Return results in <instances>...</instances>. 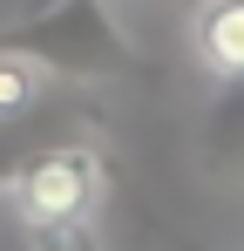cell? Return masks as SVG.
<instances>
[{
	"mask_svg": "<svg viewBox=\"0 0 244 251\" xmlns=\"http://www.w3.org/2000/svg\"><path fill=\"white\" fill-rule=\"evenodd\" d=\"M197 170L217 190H244V75L210 82V102L197 116Z\"/></svg>",
	"mask_w": 244,
	"mask_h": 251,
	"instance_id": "obj_3",
	"label": "cell"
},
{
	"mask_svg": "<svg viewBox=\"0 0 244 251\" xmlns=\"http://www.w3.org/2000/svg\"><path fill=\"white\" fill-rule=\"evenodd\" d=\"M190 54L210 82L244 75V0H190Z\"/></svg>",
	"mask_w": 244,
	"mask_h": 251,
	"instance_id": "obj_4",
	"label": "cell"
},
{
	"mask_svg": "<svg viewBox=\"0 0 244 251\" xmlns=\"http://www.w3.org/2000/svg\"><path fill=\"white\" fill-rule=\"evenodd\" d=\"M109 190V163L88 143H41L7 170V197L21 210V224H68V217H95Z\"/></svg>",
	"mask_w": 244,
	"mask_h": 251,
	"instance_id": "obj_2",
	"label": "cell"
},
{
	"mask_svg": "<svg viewBox=\"0 0 244 251\" xmlns=\"http://www.w3.org/2000/svg\"><path fill=\"white\" fill-rule=\"evenodd\" d=\"M48 95V75H41L27 54H7L0 48V123H21L34 116V102Z\"/></svg>",
	"mask_w": 244,
	"mask_h": 251,
	"instance_id": "obj_5",
	"label": "cell"
},
{
	"mask_svg": "<svg viewBox=\"0 0 244 251\" xmlns=\"http://www.w3.org/2000/svg\"><path fill=\"white\" fill-rule=\"evenodd\" d=\"M27 251H102V224H95V217H68V224H27Z\"/></svg>",
	"mask_w": 244,
	"mask_h": 251,
	"instance_id": "obj_6",
	"label": "cell"
},
{
	"mask_svg": "<svg viewBox=\"0 0 244 251\" xmlns=\"http://www.w3.org/2000/svg\"><path fill=\"white\" fill-rule=\"evenodd\" d=\"M7 54H27L41 75L54 82H129L143 68L136 41L122 34L109 0H34L14 27H0Z\"/></svg>",
	"mask_w": 244,
	"mask_h": 251,
	"instance_id": "obj_1",
	"label": "cell"
}]
</instances>
